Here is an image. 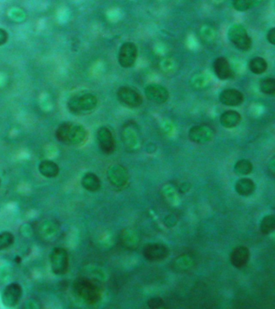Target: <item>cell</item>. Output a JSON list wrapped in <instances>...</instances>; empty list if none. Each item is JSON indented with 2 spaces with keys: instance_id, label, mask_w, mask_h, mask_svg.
I'll return each mask as SVG.
<instances>
[{
  "instance_id": "cell-1",
  "label": "cell",
  "mask_w": 275,
  "mask_h": 309,
  "mask_svg": "<svg viewBox=\"0 0 275 309\" xmlns=\"http://www.w3.org/2000/svg\"><path fill=\"white\" fill-rule=\"evenodd\" d=\"M73 292L80 301L90 305L97 304L102 295L100 284L87 278H77L73 284Z\"/></svg>"
},
{
  "instance_id": "cell-2",
  "label": "cell",
  "mask_w": 275,
  "mask_h": 309,
  "mask_svg": "<svg viewBox=\"0 0 275 309\" xmlns=\"http://www.w3.org/2000/svg\"><path fill=\"white\" fill-rule=\"evenodd\" d=\"M56 137L62 144L80 145L87 138V131L83 126L67 122L62 123L57 128Z\"/></svg>"
},
{
  "instance_id": "cell-3",
  "label": "cell",
  "mask_w": 275,
  "mask_h": 309,
  "mask_svg": "<svg viewBox=\"0 0 275 309\" xmlns=\"http://www.w3.org/2000/svg\"><path fill=\"white\" fill-rule=\"evenodd\" d=\"M98 99L92 94L74 95L70 98L67 106L69 111L76 115H82L95 111L97 107Z\"/></svg>"
},
{
  "instance_id": "cell-4",
  "label": "cell",
  "mask_w": 275,
  "mask_h": 309,
  "mask_svg": "<svg viewBox=\"0 0 275 309\" xmlns=\"http://www.w3.org/2000/svg\"><path fill=\"white\" fill-rule=\"evenodd\" d=\"M228 39L235 47L241 51H248L252 46L251 38L241 24H235L228 29Z\"/></svg>"
},
{
  "instance_id": "cell-5",
  "label": "cell",
  "mask_w": 275,
  "mask_h": 309,
  "mask_svg": "<svg viewBox=\"0 0 275 309\" xmlns=\"http://www.w3.org/2000/svg\"><path fill=\"white\" fill-rule=\"evenodd\" d=\"M50 260L51 270L55 275L60 276L67 273L69 267V256L64 248H53L50 252Z\"/></svg>"
},
{
  "instance_id": "cell-6",
  "label": "cell",
  "mask_w": 275,
  "mask_h": 309,
  "mask_svg": "<svg viewBox=\"0 0 275 309\" xmlns=\"http://www.w3.org/2000/svg\"><path fill=\"white\" fill-rule=\"evenodd\" d=\"M138 58V48L133 42L123 43L119 52L118 62L121 67L128 69L135 65Z\"/></svg>"
},
{
  "instance_id": "cell-7",
  "label": "cell",
  "mask_w": 275,
  "mask_h": 309,
  "mask_svg": "<svg viewBox=\"0 0 275 309\" xmlns=\"http://www.w3.org/2000/svg\"><path fill=\"white\" fill-rule=\"evenodd\" d=\"M117 98L120 103L131 108H138L143 103L141 95L138 91L128 86L119 88Z\"/></svg>"
},
{
  "instance_id": "cell-8",
  "label": "cell",
  "mask_w": 275,
  "mask_h": 309,
  "mask_svg": "<svg viewBox=\"0 0 275 309\" xmlns=\"http://www.w3.org/2000/svg\"><path fill=\"white\" fill-rule=\"evenodd\" d=\"M23 290L19 283H10L4 288L2 293V302L4 306L8 308L15 307L19 304L21 299Z\"/></svg>"
},
{
  "instance_id": "cell-9",
  "label": "cell",
  "mask_w": 275,
  "mask_h": 309,
  "mask_svg": "<svg viewBox=\"0 0 275 309\" xmlns=\"http://www.w3.org/2000/svg\"><path fill=\"white\" fill-rule=\"evenodd\" d=\"M145 259L152 262L165 260L169 255V249L161 243H152L146 245L143 250Z\"/></svg>"
},
{
  "instance_id": "cell-10",
  "label": "cell",
  "mask_w": 275,
  "mask_h": 309,
  "mask_svg": "<svg viewBox=\"0 0 275 309\" xmlns=\"http://www.w3.org/2000/svg\"><path fill=\"white\" fill-rule=\"evenodd\" d=\"M145 95L150 101L158 104L167 102L170 97L167 89L159 84H150L147 85L145 89Z\"/></svg>"
},
{
  "instance_id": "cell-11",
  "label": "cell",
  "mask_w": 275,
  "mask_h": 309,
  "mask_svg": "<svg viewBox=\"0 0 275 309\" xmlns=\"http://www.w3.org/2000/svg\"><path fill=\"white\" fill-rule=\"evenodd\" d=\"M214 136V130L209 126H195L189 130V138L196 144H206L211 141Z\"/></svg>"
},
{
  "instance_id": "cell-12",
  "label": "cell",
  "mask_w": 275,
  "mask_h": 309,
  "mask_svg": "<svg viewBox=\"0 0 275 309\" xmlns=\"http://www.w3.org/2000/svg\"><path fill=\"white\" fill-rule=\"evenodd\" d=\"M97 140L100 148L105 154H112L116 148V143L111 130L106 127L100 128L97 131Z\"/></svg>"
},
{
  "instance_id": "cell-13",
  "label": "cell",
  "mask_w": 275,
  "mask_h": 309,
  "mask_svg": "<svg viewBox=\"0 0 275 309\" xmlns=\"http://www.w3.org/2000/svg\"><path fill=\"white\" fill-rule=\"evenodd\" d=\"M107 178L113 186L123 187L128 182V172L123 166L113 165L107 171Z\"/></svg>"
},
{
  "instance_id": "cell-14",
  "label": "cell",
  "mask_w": 275,
  "mask_h": 309,
  "mask_svg": "<svg viewBox=\"0 0 275 309\" xmlns=\"http://www.w3.org/2000/svg\"><path fill=\"white\" fill-rule=\"evenodd\" d=\"M220 101L228 106H238L244 102V95L236 89H227L221 93Z\"/></svg>"
},
{
  "instance_id": "cell-15",
  "label": "cell",
  "mask_w": 275,
  "mask_h": 309,
  "mask_svg": "<svg viewBox=\"0 0 275 309\" xmlns=\"http://www.w3.org/2000/svg\"><path fill=\"white\" fill-rule=\"evenodd\" d=\"M214 72L221 80H227L233 77V70L230 64L225 57H220L214 62Z\"/></svg>"
},
{
  "instance_id": "cell-16",
  "label": "cell",
  "mask_w": 275,
  "mask_h": 309,
  "mask_svg": "<svg viewBox=\"0 0 275 309\" xmlns=\"http://www.w3.org/2000/svg\"><path fill=\"white\" fill-rule=\"evenodd\" d=\"M249 257H250V252L248 248L243 245L238 246L235 248L231 254V263L233 264V267L241 268L246 266L249 262Z\"/></svg>"
},
{
  "instance_id": "cell-17",
  "label": "cell",
  "mask_w": 275,
  "mask_h": 309,
  "mask_svg": "<svg viewBox=\"0 0 275 309\" xmlns=\"http://www.w3.org/2000/svg\"><path fill=\"white\" fill-rule=\"evenodd\" d=\"M81 183L84 189L90 192L98 191L101 187L100 178L93 172H86L83 175Z\"/></svg>"
},
{
  "instance_id": "cell-18",
  "label": "cell",
  "mask_w": 275,
  "mask_h": 309,
  "mask_svg": "<svg viewBox=\"0 0 275 309\" xmlns=\"http://www.w3.org/2000/svg\"><path fill=\"white\" fill-rule=\"evenodd\" d=\"M241 120V116L237 111H228L222 114L220 118L223 128H233L237 127Z\"/></svg>"
},
{
  "instance_id": "cell-19",
  "label": "cell",
  "mask_w": 275,
  "mask_h": 309,
  "mask_svg": "<svg viewBox=\"0 0 275 309\" xmlns=\"http://www.w3.org/2000/svg\"><path fill=\"white\" fill-rule=\"evenodd\" d=\"M39 172L40 174L48 178H53L59 174V167L53 161L45 160L39 163Z\"/></svg>"
},
{
  "instance_id": "cell-20",
  "label": "cell",
  "mask_w": 275,
  "mask_h": 309,
  "mask_svg": "<svg viewBox=\"0 0 275 309\" xmlns=\"http://www.w3.org/2000/svg\"><path fill=\"white\" fill-rule=\"evenodd\" d=\"M256 185L254 182L248 178L239 179L235 184L236 192L241 196H249L254 193Z\"/></svg>"
},
{
  "instance_id": "cell-21",
  "label": "cell",
  "mask_w": 275,
  "mask_h": 309,
  "mask_svg": "<svg viewBox=\"0 0 275 309\" xmlns=\"http://www.w3.org/2000/svg\"><path fill=\"white\" fill-rule=\"evenodd\" d=\"M249 68L254 74H261L268 69V64L262 57H254L249 62Z\"/></svg>"
},
{
  "instance_id": "cell-22",
  "label": "cell",
  "mask_w": 275,
  "mask_h": 309,
  "mask_svg": "<svg viewBox=\"0 0 275 309\" xmlns=\"http://www.w3.org/2000/svg\"><path fill=\"white\" fill-rule=\"evenodd\" d=\"M263 0H233V6L238 12H245L261 4Z\"/></svg>"
},
{
  "instance_id": "cell-23",
  "label": "cell",
  "mask_w": 275,
  "mask_h": 309,
  "mask_svg": "<svg viewBox=\"0 0 275 309\" xmlns=\"http://www.w3.org/2000/svg\"><path fill=\"white\" fill-rule=\"evenodd\" d=\"M275 229V217L274 215H268L261 220L260 225L261 232L264 234H269L274 232Z\"/></svg>"
},
{
  "instance_id": "cell-24",
  "label": "cell",
  "mask_w": 275,
  "mask_h": 309,
  "mask_svg": "<svg viewBox=\"0 0 275 309\" xmlns=\"http://www.w3.org/2000/svg\"><path fill=\"white\" fill-rule=\"evenodd\" d=\"M260 90L267 95H273L275 93V80L272 78H264L260 81Z\"/></svg>"
},
{
  "instance_id": "cell-25",
  "label": "cell",
  "mask_w": 275,
  "mask_h": 309,
  "mask_svg": "<svg viewBox=\"0 0 275 309\" xmlns=\"http://www.w3.org/2000/svg\"><path fill=\"white\" fill-rule=\"evenodd\" d=\"M234 170L237 174L248 175L253 170V164L248 160H241L236 163Z\"/></svg>"
},
{
  "instance_id": "cell-26",
  "label": "cell",
  "mask_w": 275,
  "mask_h": 309,
  "mask_svg": "<svg viewBox=\"0 0 275 309\" xmlns=\"http://www.w3.org/2000/svg\"><path fill=\"white\" fill-rule=\"evenodd\" d=\"M14 236L10 232H2L0 234V251L9 247L14 243Z\"/></svg>"
},
{
  "instance_id": "cell-27",
  "label": "cell",
  "mask_w": 275,
  "mask_h": 309,
  "mask_svg": "<svg viewBox=\"0 0 275 309\" xmlns=\"http://www.w3.org/2000/svg\"><path fill=\"white\" fill-rule=\"evenodd\" d=\"M163 300L159 297L152 298L148 302L149 307L151 308V309H159V308H161L163 305Z\"/></svg>"
},
{
  "instance_id": "cell-28",
  "label": "cell",
  "mask_w": 275,
  "mask_h": 309,
  "mask_svg": "<svg viewBox=\"0 0 275 309\" xmlns=\"http://www.w3.org/2000/svg\"><path fill=\"white\" fill-rule=\"evenodd\" d=\"M193 85H195L196 89H202L205 87V85H207V81L203 76H198V78L194 79Z\"/></svg>"
},
{
  "instance_id": "cell-29",
  "label": "cell",
  "mask_w": 275,
  "mask_h": 309,
  "mask_svg": "<svg viewBox=\"0 0 275 309\" xmlns=\"http://www.w3.org/2000/svg\"><path fill=\"white\" fill-rule=\"evenodd\" d=\"M8 39V34L4 29H0V46L5 45Z\"/></svg>"
},
{
  "instance_id": "cell-30",
  "label": "cell",
  "mask_w": 275,
  "mask_h": 309,
  "mask_svg": "<svg viewBox=\"0 0 275 309\" xmlns=\"http://www.w3.org/2000/svg\"><path fill=\"white\" fill-rule=\"evenodd\" d=\"M267 40L269 42L271 43V45H275V29L272 28L271 30H269L268 33H267Z\"/></svg>"
}]
</instances>
